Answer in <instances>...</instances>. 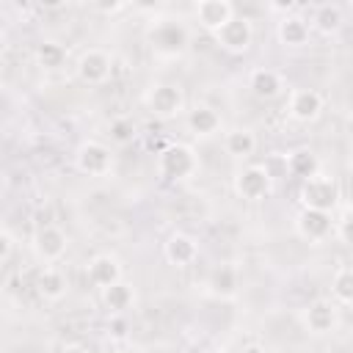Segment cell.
<instances>
[{"instance_id": "cell-24", "label": "cell", "mask_w": 353, "mask_h": 353, "mask_svg": "<svg viewBox=\"0 0 353 353\" xmlns=\"http://www.w3.org/2000/svg\"><path fill=\"white\" fill-rule=\"evenodd\" d=\"M287 171L301 176V179H309L317 174V157L309 152V149H298L287 157Z\"/></svg>"}, {"instance_id": "cell-23", "label": "cell", "mask_w": 353, "mask_h": 353, "mask_svg": "<svg viewBox=\"0 0 353 353\" xmlns=\"http://www.w3.org/2000/svg\"><path fill=\"white\" fill-rule=\"evenodd\" d=\"M102 301H105V306H108L110 312L119 314V312L130 309V303H132V290H130V284L116 281V284H110V287L102 290Z\"/></svg>"}, {"instance_id": "cell-31", "label": "cell", "mask_w": 353, "mask_h": 353, "mask_svg": "<svg viewBox=\"0 0 353 353\" xmlns=\"http://www.w3.org/2000/svg\"><path fill=\"white\" fill-rule=\"evenodd\" d=\"M97 8H99V11H105V14H113V11H119V8H124V3H99Z\"/></svg>"}, {"instance_id": "cell-25", "label": "cell", "mask_w": 353, "mask_h": 353, "mask_svg": "<svg viewBox=\"0 0 353 353\" xmlns=\"http://www.w3.org/2000/svg\"><path fill=\"white\" fill-rule=\"evenodd\" d=\"M331 295L342 306H350L353 303V270L350 268H339L334 273V279H331Z\"/></svg>"}, {"instance_id": "cell-11", "label": "cell", "mask_w": 353, "mask_h": 353, "mask_svg": "<svg viewBox=\"0 0 353 353\" xmlns=\"http://www.w3.org/2000/svg\"><path fill=\"white\" fill-rule=\"evenodd\" d=\"M323 110V97L314 88H295L290 94V116L298 121H314Z\"/></svg>"}, {"instance_id": "cell-8", "label": "cell", "mask_w": 353, "mask_h": 353, "mask_svg": "<svg viewBox=\"0 0 353 353\" xmlns=\"http://www.w3.org/2000/svg\"><path fill=\"white\" fill-rule=\"evenodd\" d=\"M234 190L243 199H251V201L265 199L270 193V174L262 165H248L234 176Z\"/></svg>"}, {"instance_id": "cell-26", "label": "cell", "mask_w": 353, "mask_h": 353, "mask_svg": "<svg viewBox=\"0 0 353 353\" xmlns=\"http://www.w3.org/2000/svg\"><path fill=\"white\" fill-rule=\"evenodd\" d=\"M66 61V50L58 44V41H41L36 47V63L44 66V69H58L63 66Z\"/></svg>"}, {"instance_id": "cell-17", "label": "cell", "mask_w": 353, "mask_h": 353, "mask_svg": "<svg viewBox=\"0 0 353 353\" xmlns=\"http://www.w3.org/2000/svg\"><path fill=\"white\" fill-rule=\"evenodd\" d=\"M248 85H251L254 97H259V99H273V97H279V91H281V77H279V72L262 66V69H254V72H251Z\"/></svg>"}, {"instance_id": "cell-13", "label": "cell", "mask_w": 353, "mask_h": 353, "mask_svg": "<svg viewBox=\"0 0 353 353\" xmlns=\"http://www.w3.org/2000/svg\"><path fill=\"white\" fill-rule=\"evenodd\" d=\"M303 323H306V328L312 334H325V331H331L336 325V306L331 301H323L320 298V301H314V303L306 306Z\"/></svg>"}, {"instance_id": "cell-5", "label": "cell", "mask_w": 353, "mask_h": 353, "mask_svg": "<svg viewBox=\"0 0 353 353\" xmlns=\"http://www.w3.org/2000/svg\"><path fill=\"white\" fill-rule=\"evenodd\" d=\"M146 105H149V110H152L157 119H174V116H179L185 99H182V91H179L176 85L160 83V85H154V88L146 94Z\"/></svg>"}, {"instance_id": "cell-3", "label": "cell", "mask_w": 353, "mask_h": 353, "mask_svg": "<svg viewBox=\"0 0 353 353\" xmlns=\"http://www.w3.org/2000/svg\"><path fill=\"white\" fill-rule=\"evenodd\" d=\"M196 171V154L190 146L171 143L160 152V174L168 179H185Z\"/></svg>"}, {"instance_id": "cell-10", "label": "cell", "mask_w": 353, "mask_h": 353, "mask_svg": "<svg viewBox=\"0 0 353 353\" xmlns=\"http://www.w3.org/2000/svg\"><path fill=\"white\" fill-rule=\"evenodd\" d=\"M298 234L309 243H320L331 234L334 229V221H331V212H320V210H303L298 215Z\"/></svg>"}, {"instance_id": "cell-21", "label": "cell", "mask_w": 353, "mask_h": 353, "mask_svg": "<svg viewBox=\"0 0 353 353\" xmlns=\"http://www.w3.org/2000/svg\"><path fill=\"white\" fill-rule=\"evenodd\" d=\"M314 28L323 33V36H331L342 28V8L336 3H323L317 6L314 11Z\"/></svg>"}, {"instance_id": "cell-27", "label": "cell", "mask_w": 353, "mask_h": 353, "mask_svg": "<svg viewBox=\"0 0 353 353\" xmlns=\"http://www.w3.org/2000/svg\"><path fill=\"white\" fill-rule=\"evenodd\" d=\"M132 138H135V124H132V119H113L110 121V141L113 143H119V146H127V143H132Z\"/></svg>"}, {"instance_id": "cell-7", "label": "cell", "mask_w": 353, "mask_h": 353, "mask_svg": "<svg viewBox=\"0 0 353 353\" xmlns=\"http://www.w3.org/2000/svg\"><path fill=\"white\" fill-rule=\"evenodd\" d=\"M77 168L88 176H102L110 171V149L99 141H85L77 149Z\"/></svg>"}, {"instance_id": "cell-16", "label": "cell", "mask_w": 353, "mask_h": 353, "mask_svg": "<svg viewBox=\"0 0 353 353\" xmlns=\"http://www.w3.org/2000/svg\"><path fill=\"white\" fill-rule=\"evenodd\" d=\"M309 39V25L303 17L298 14H290L279 22V41L287 44V47H303Z\"/></svg>"}, {"instance_id": "cell-32", "label": "cell", "mask_w": 353, "mask_h": 353, "mask_svg": "<svg viewBox=\"0 0 353 353\" xmlns=\"http://www.w3.org/2000/svg\"><path fill=\"white\" fill-rule=\"evenodd\" d=\"M61 353H88V350H85L83 345H66V347H63Z\"/></svg>"}, {"instance_id": "cell-6", "label": "cell", "mask_w": 353, "mask_h": 353, "mask_svg": "<svg viewBox=\"0 0 353 353\" xmlns=\"http://www.w3.org/2000/svg\"><path fill=\"white\" fill-rule=\"evenodd\" d=\"M218 44L229 52H245L251 47V39H254V30H251V22L245 17H232L218 33H215Z\"/></svg>"}, {"instance_id": "cell-22", "label": "cell", "mask_w": 353, "mask_h": 353, "mask_svg": "<svg viewBox=\"0 0 353 353\" xmlns=\"http://www.w3.org/2000/svg\"><path fill=\"white\" fill-rule=\"evenodd\" d=\"M210 287H212L215 295H221V298H232V295L237 292V270L229 268V265L215 268V270L210 273Z\"/></svg>"}, {"instance_id": "cell-2", "label": "cell", "mask_w": 353, "mask_h": 353, "mask_svg": "<svg viewBox=\"0 0 353 353\" xmlns=\"http://www.w3.org/2000/svg\"><path fill=\"white\" fill-rule=\"evenodd\" d=\"M188 28L182 22H174V19H163L157 22L152 30H149V44L157 55H165V58H176L188 50Z\"/></svg>"}, {"instance_id": "cell-19", "label": "cell", "mask_w": 353, "mask_h": 353, "mask_svg": "<svg viewBox=\"0 0 353 353\" xmlns=\"http://www.w3.org/2000/svg\"><path fill=\"white\" fill-rule=\"evenodd\" d=\"M188 127H190L193 135L207 138V135H212V132L221 127V119H218V113H215L212 108H207V105H196V108L188 113Z\"/></svg>"}, {"instance_id": "cell-4", "label": "cell", "mask_w": 353, "mask_h": 353, "mask_svg": "<svg viewBox=\"0 0 353 353\" xmlns=\"http://www.w3.org/2000/svg\"><path fill=\"white\" fill-rule=\"evenodd\" d=\"M113 72V61L105 50H85L77 61V77L85 85H102Z\"/></svg>"}, {"instance_id": "cell-30", "label": "cell", "mask_w": 353, "mask_h": 353, "mask_svg": "<svg viewBox=\"0 0 353 353\" xmlns=\"http://www.w3.org/2000/svg\"><path fill=\"white\" fill-rule=\"evenodd\" d=\"M11 248H14V243H11V234L0 229V262H6V259L11 256Z\"/></svg>"}, {"instance_id": "cell-15", "label": "cell", "mask_w": 353, "mask_h": 353, "mask_svg": "<svg viewBox=\"0 0 353 353\" xmlns=\"http://www.w3.org/2000/svg\"><path fill=\"white\" fill-rule=\"evenodd\" d=\"M196 254H199V248H196V240H193L190 234L176 232V234H171V237L165 240V259H168L171 265H176V268L190 265V262L196 259Z\"/></svg>"}, {"instance_id": "cell-35", "label": "cell", "mask_w": 353, "mask_h": 353, "mask_svg": "<svg viewBox=\"0 0 353 353\" xmlns=\"http://www.w3.org/2000/svg\"><path fill=\"white\" fill-rule=\"evenodd\" d=\"M221 353H229V350H221Z\"/></svg>"}, {"instance_id": "cell-14", "label": "cell", "mask_w": 353, "mask_h": 353, "mask_svg": "<svg viewBox=\"0 0 353 353\" xmlns=\"http://www.w3.org/2000/svg\"><path fill=\"white\" fill-rule=\"evenodd\" d=\"M88 281L94 284V287H110V284H116V281H121V268H119V262L113 259V256H108V254H99V256H94L91 262H88Z\"/></svg>"}, {"instance_id": "cell-34", "label": "cell", "mask_w": 353, "mask_h": 353, "mask_svg": "<svg viewBox=\"0 0 353 353\" xmlns=\"http://www.w3.org/2000/svg\"><path fill=\"white\" fill-rule=\"evenodd\" d=\"M240 353H265V350H262L259 345H245V347H243Z\"/></svg>"}, {"instance_id": "cell-29", "label": "cell", "mask_w": 353, "mask_h": 353, "mask_svg": "<svg viewBox=\"0 0 353 353\" xmlns=\"http://www.w3.org/2000/svg\"><path fill=\"white\" fill-rule=\"evenodd\" d=\"M110 336H116V339H124L127 336V320L124 317H113L110 320Z\"/></svg>"}, {"instance_id": "cell-18", "label": "cell", "mask_w": 353, "mask_h": 353, "mask_svg": "<svg viewBox=\"0 0 353 353\" xmlns=\"http://www.w3.org/2000/svg\"><path fill=\"white\" fill-rule=\"evenodd\" d=\"M36 290H39V295H41L44 301H61V298L66 295V279H63L61 270L44 268V270L39 273V279H36Z\"/></svg>"}, {"instance_id": "cell-20", "label": "cell", "mask_w": 353, "mask_h": 353, "mask_svg": "<svg viewBox=\"0 0 353 353\" xmlns=\"http://www.w3.org/2000/svg\"><path fill=\"white\" fill-rule=\"evenodd\" d=\"M223 146H226V152H229L232 157H248V154H254V149H256V138H254L251 130L237 127V130L226 132Z\"/></svg>"}, {"instance_id": "cell-28", "label": "cell", "mask_w": 353, "mask_h": 353, "mask_svg": "<svg viewBox=\"0 0 353 353\" xmlns=\"http://www.w3.org/2000/svg\"><path fill=\"white\" fill-rule=\"evenodd\" d=\"M350 226H353V215H350V210L345 207V210H342V215H339V221H336V237H339V243H342V245H350V240H353Z\"/></svg>"}, {"instance_id": "cell-12", "label": "cell", "mask_w": 353, "mask_h": 353, "mask_svg": "<svg viewBox=\"0 0 353 353\" xmlns=\"http://www.w3.org/2000/svg\"><path fill=\"white\" fill-rule=\"evenodd\" d=\"M36 254L44 259V262H55L66 254V234L52 226V223H44L39 232H36Z\"/></svg>"}, {"instance_id": "cell-33", "label": "cell", "mask_w": 353, "mask_h": 353, "mask_svg": "<svg viewBox=\"0 0 353 353\" xmlns=\"http://www.w3.org/2000/svg\"><path fill=\"white\" fill-rule=\"evenodd\" d=\"M6 50H8V39H6V33L0 30V58L6 55Z\"/></svg>"}, {"instance_id": "cell-9", "label": "cell", "mask_w": 353, "mask_h": 353, "mask_svg": "<svg viewBox=\"0 0 353 353\" xmlns=\"http://www.w3.org/2000/svg\"><path fill=\"white\" fill-rule=\"evenodd\" d=\"M232 17H234V6L229 0H201V3H196V19L210 33H218Z\"/></svg>"}, {"instance_id": "cell-1", "label": "cell", "mask_w": 353, "mask_h": 353, "mask_svg": "<svg viewBox=\"0 0 353 353\" xmlns=\"http://www.w3.org/2000/svg\"><path fill=\"white\" fill-rule=\"evenodd\" d=\"M301 201H303V210L331 212L339 204V185H336V179L334 176H323V174H314V176L303 179Z\"/></svg>"}]
</instances>
